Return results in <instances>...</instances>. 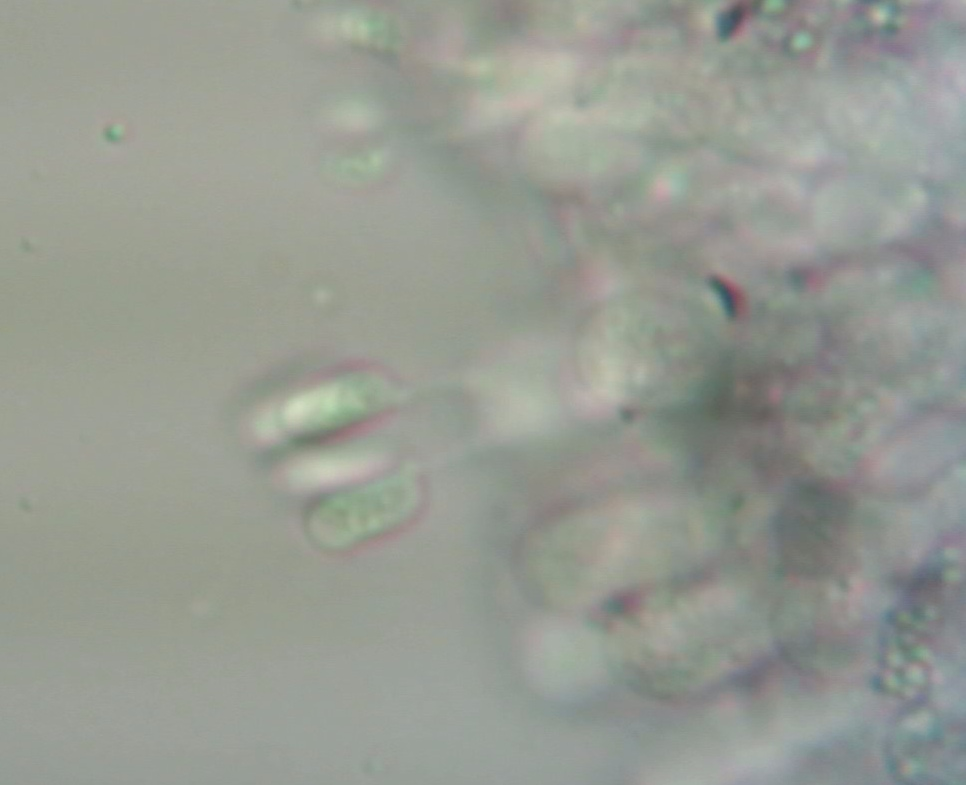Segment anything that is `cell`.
Returning <instances> with one entry per match:
<instances>
[{"label":"cell","mask_w":966,"mask_h":785,"mask_svg":"<svg viewBox=\"0 0 966 785\" xmlns=\"http://www.w3.org/2000/svg\"><path fill=\"white\" fill-rule=\"evenodd\" d=\"M350 392L326 389L303 395L288 403L281 413L285 431L305 433L327 428L356 409Z\"/></svg>","instance_id":"7a4b0ae2"},{"label":"cell","mask_w":966,"mask_h":785,"mask_svg":"<svg viewBox=\"0 0 966 785\" xmlns=\"http://www.w3.org/2000/svg\"><path fill=\"white\" fill-rule=\"evenodd\" d=\"M850 518V500L837 487L817 480L795 484L777 524L787 564L801 574L829 571L840 553Z\"/></svg>","instance_id":"6da1fadb"},{"label":"cell","mask_w":966,"mask_h":785,"mask_svg":"<svg viewBox=\"0 0 966 785\" xmlns=\"http://www.w3.org/2000/svg\"><path fill=\"white\" fill-rule=\"evenodd\" d=\"M378 465L370 455L341 454L312 458L299 463L292 478L301 486H320L360 477Z\"/></svg>","instance_id":"3957f363"}]
</instances>
